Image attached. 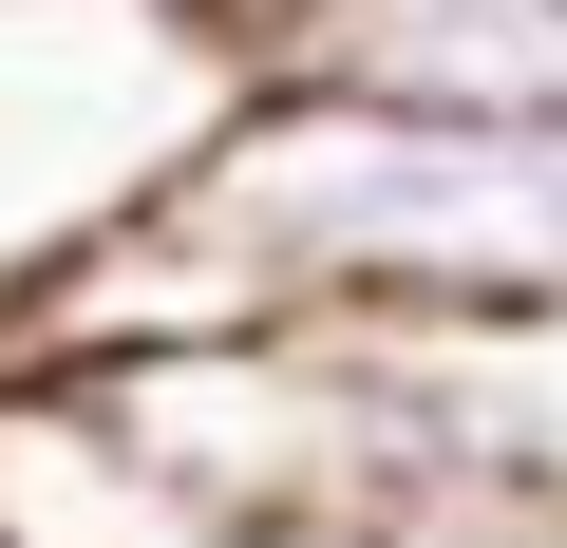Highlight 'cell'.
<instances>
[{"instance_id": "obj_1", "label": "cell", "mask_w": 567, "mask_h": 548, "mask_svg": "<svg viewBox=\"0 0 567 548\" xmlns=\"http://www.w3.org/2000/svg\"><path fill=\"white\" fill-rule=\"evenodd\" d=\"M171 189L265 285V322H567V133L227 95Z\"/></svg>"}, {"instance_id": "obj_2", "label": "cell", "mask_w": 567, "mask_h": 548, "mask_svg": "<svg viewBox=\"0 0 567 548\" xmlns=\"http://www.w3.org/2000/svg\"><path fill=\"white\" fill-rule=\"evenodd\" d=\"M246 95H341L435 133H567V0H265Z\"/></svg>"}, {"instance_id": "obj_3", "label": "cell", "mask_w": 567, "mask_h": 548, "mask_svg": "<svg viewBox=\"0 0 567 548\" xmlns=\"http://www.w3.org/2000/svg\"><path fill=\"white\" fill-rule=\"evenodd\" d=\"M341 379L379 397L398 473L567 510V322H322Z\"/></svg>"}, {"instance_id": "obj_4", "label": "cell", "mask_w": 567, "mask_h": 548, "mask_svg": "<svg viewBox=\"0 0 567 548\" xmlns=\"http://www.w3.org/2000/svg\"><path fill=\"white\" fill-rule=\"evenodd\" d=\"M0 548H227L95 379H0Z\"/></svg>"}, {"instance_id": "obj_5", "label": "cell", "mask_w": 567, "mask_h": 548, "mask_svg": "<svg viewBox=\"0 0 567 548\" xmlns=\"http://www.w3.org/2000/svg\"><path fill=\"white\" fill-rule=\"evenodd\" d=\"M189 20H227V39H246V20H265V0H189Z\"/></svg>"}]
</instances>
